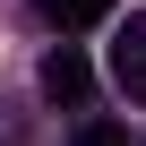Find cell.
I'll return each instance as SVG.
<instances>
[{
	"mask_svg": "<svg viewBox=\"0 0 146 146\" xmlns=\"http://www.w3.org/2000/svg\"><path fill=\"white\" fill-rule=\"evenodd\" d=\"M112 86H120L129 103H146V17H129V26L112 35Z\"/></svg>",
	"mask_w": 146,
	"mask_h": 146,
	"instance_id": "6da1fadb",
	"label": "cell"
},
{
	"mask_svg": "<svg viewBox=\"0 0 146 146\" xmlns=\"http://www.w3.org/2000/svg\"><path fill=\"white\" fill-rule=\"evenodd\" d=\"M86 86H95L86 52H78V43H60V52L43 60V95H52V103H86Z\"/></svg>",
	"mask_w": 146,
	"mask_h": 146,
	"instance_id": "7a4b0ae2",
	"label": "cell"
},
{
	"mask_svg": "<svg viewBox=\"0 0 146 146\" xmlns=\"http://www.w3.org/2000/svg\"><path fill=\"white\" fill-rule=\"evenodd\" d=\"M35 9L60 26V35H78V26H95V17H112V0H35Z\"/></svg>",
	"mask_w": 146,
	"mask_h": 146,
	"instance_id": "3957f363",
	"label": "cell"
},
{
	"mask_svg": "<svg viewBox=\"0 0 146 146\" xmlns=\"http://www.w3.org/2000/svg\"><path fill=\"white\" fill-rule=\"evenodd\" d=\"M78 146H129V137H120L112 120H86V129H78Z\"/></svg>",
	"mask_w": 146,
	"mask_h": 146,
	"instance_id": "277c9868",
	"label": "cell"
}]
</instances>
